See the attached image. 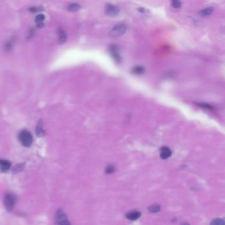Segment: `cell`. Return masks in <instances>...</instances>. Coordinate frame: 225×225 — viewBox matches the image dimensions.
<instances>
[{
	"label": "cell",
	"instance_id": "6da1fadb",
	"mask_svg": "<svg viewBox=\"0 0 225 225\" xmlns=\"http://www.w3.org/2000/svg\"><path fill=\"white\" fill-rule=\"evenodd\" d=\"M19 140L24 147H29L33 144V138L29 131L23 130L19 134Z\"/></svg>",
	"mask_w": 225,
	"mask_h": 225
},
{
	"label": "cell",
	"instance_id": "7a4b0ae2",
	"mask_svg": "<svg viewBox=\"0 0 225 225\" xmlns=\"http://www.w3.org/2000/svg\"><path fill=\"white\" fill-rule=\"evenodd\" d=\"M126 31V26L123 23H119L115 25L109 31V35L112 37L117 38L122 37Z\"/></svg>",
	"mask_w": 225,
	"mask_h": 225
},
{
	"label": "cell",
	"instance_id": "3957f363",
	"mask_svg": "<svg viewBox=\"0 0 225 225\" xmlns=\"http://www.w3.org/2000/svg\"><path fill=\"white\" fill-rule=\"evenodd\" d=\"M55 225H71L65 212L62 209L57 211L55 216Z\"/></svg>",
	"mask_w": 225,
	"mask_h": 225
},
{
	"label": "cell",
	"instance_id": "277c9868",
	"mask_svg": "<svg viewBox=\"0 0 225 225\" xmlns=\"http://www.w3.org/2000/svg\"><path fill=\"white\" fill-rule=\"evenodd\" d=\"M16 203V196L13 193H8L4 198V205L8 211H11L13 209Z\"/></svg>",
	"mask_w": 225,
	"mask_h": 225
},
{
	"label": "cell",
	"instance_id": "5b68a950",
	"mask_svg": "<svg viewBox=\"0 0 225 225\" xmlns=\"http://www.w3.org/2000/svg\"><path fill=\"white\" fill-rule=\"evenodd\" d=\"M120 12V9L118 7H116L112 4H108L106 7V13L108 15L111 16V17H114L116 16Z\"/></svg>",
	"mask_w": 225,
	"mask_h": 225
},
{
	"label": "cell",
	"instance_id": "8992f818",
	"mask_svg": "<svg viewBox=\"0 0 225 225\" xmlns=\"http://www.w3.org/2000/svg\"><path fill=\"white\" fill-rule=\"evenodd\" d=\"M110 52L111 55L112 56V58H114L115 61L117 63H120V62H121V59H122L121 56H120L118 48L116 47L115 45L110 47Z\"/></svg>",
	"mask_w": 225,
	"mask_h": 225
},
{
	"label": "cell",
	"instance_id": "52a82bcc",
	"mask_svg": "<svg viewBox=\"0 0 225 225\" xmlns=\"http://www.w3.org/2000/svg\"><path fill=\"white\" fill-rule=\"evenodd\" d=\"M172 155V151L168 147H162L160 148V156L162 159H166L169 158Z\"/></svg>",
	"mask_w": 225,
	"mask_h": 225
},
{
	"label": "cell",
	"instance_id": "ba28073f",
	"mask_svg": "<svg viewBox=\"0 0 225 225\" xmlns=\"http://www.w3.org/2000/svg\"><path fill=\"white\" fill-rule=\"evenodd\" d=\"M11 166V164L9 160L0 159V172H5L9 170Z\"/></svg>",
	"mask_w": 225,
	"mask_h": 225
},
{
	"label": "cell",
	"instance_id": "9c48e42d",
	"mask_svg": "<svg viewBox=\"0 0 225 225\" xmlns=\"http://www.w3.org/2000/svg\"><path fill=\"white\" fill-rule=\"evenodd\" d=\"M58 42L59 44H64L67 41V35L65 30H64L62 28L60 27L58 29Z\"/></svg>",
	"mask_w": 225,
	"mask_h": 225
},
{
	"label": "cell",
	"instance_id": "30bf717a",
	"mask_svg": "<svg viewBox=\"0 0 225 225\" xmlns=\"http://www.w3.org/2000/svg\"><path fill=\"white\" fill-rule=\"evenodd\" d=\"M36 134L39 138H41L45 135V131L43 129V123L42 120H40L38 122L37 127H36Z\"/></svg>",
	"mask_w": 225,
	"mask_h": 225
},
{
	"label": "cell",
	"instance_id": "8fae6325",
	"mask_svg": "<svg viewBox=\"0 0 225 225\" xmlns=\"http://www.w3.org/2000/svg\"><path fill=\"white\" fill-rule=\"evenodd\" d=\"M141 215V212L139 211H132L130 212H128L126 215V217L127 219L131 220H135L138 219Z\"/></svg>",
	"mask_w": 225,
	"mask_h": 225
},
{
	"label": "cell",
	"instance_id": "7c38bea8",
	"mask_svg": "<svg viewBox=\"0 0 225 225\" xmlns=\"http://www.w3.org/2000/svg\"><path fill=\"white\" fill-rule=\"evenodd\" d=\"M45 20V15L42 14L38 15L35 18V23L38 28H42L44 27V21Z\"/></svg>",
	"mask_w": 225,
	"mask_h": 225
},
{
	"label": "cell",
	"instance_id": "4fadbf2b",
	"mask_svg": "<svg viewBox=\"0 0 225 225\" xmlns=\"http://www.w3.org/2000/svg\"><path fill=\"white\" fill-rule=\"evenodd\" d=\"M214 9L212 7H207L201 11L199 12V14L202 16H208L210 15L212 12H213Z\"/></svg>",
	"mask_w": 225,
	"mask_h": 225
},
{
	"label": "cell",
	"instance_id": "5bb4252c",
	"mask_svg": "<svg viewBox=\"0 0 225 225\" xmlns=\"http://www.w3.org/2000/svg\"><path fill=\"white\" fill-rule=\"evenodd\" d=\"M80 8H81V6H80L79 4L74 3L70 4V5L68 6L67 9L69 10L70 11L74 12V11H77L80 9Z\"/></svg>",
	"mask_w": 225,
	"mask_h": 225
},
{
	"label": "cell",
	"instance_id": "9a60e30c",
	"mask_svg": "<svg viewBox=\"0 0 225 225\" xmlns=\"http://www.w3.org/2000/svg\"><path fill=\"white\" fill-rule=\"evenodd\" d=\"M144 71H145L144 68L141 66H136L132 70V73L136 75L143 74L144 73Z\"/></svg>",
	"mask_w": 225,
	"mask_h": 225
},
{
	"label": "cell",
	"instance_id": "2e32d148",
	"mask_svg": "<svg viewBox=\"0 0 225 225\" xmlns=\"http://www.w3.org/2000/svg\"><path fill=\"white\" fill-rule=\"evenodd\" d=\"M148 210L151 212H157L160 210V206L158 204L152 205L148 208Z\"/></svg>",
	"mask_w": 225,
	"mask_h": 225
},
{
	"label": "cell",
	"instance_id": "e0dca14e",
	"mask_svg": "<svg viewBox=\"0 0 225 225\" xmlns=\"http://www.w3.org/2000/svg\"><path fill=\"white\" fill-rule=\"evenodd\" d=\"M210 225H225V222L221 219H215L211 222Z\"/></svg>",
	"mask_w": 225,
	"mask_h": 225
},
{
	"label": "cell",
	"instance_id": "ac0fdd59",
	"mask_svg": "<svg viewBox=\"0 0 225 225\" xmlns=\"http://www.w3.org/2000/svg\"><path fill=\"white\" fill-rule=\"evenodd\" d=\"M114 171H115L114 166L112 165V164H109V165H108L106 166L105 172H106V174H110L113 173V172H114Z\"/></svg>",
	"mask_w": 225,
	"mask_h": 225
},
{
	"label": "cell",
	"instance_id": "d6986e66",
	"mask_svg": "<svg viewBox=\"0 0 225 225\" xmlns=\"http://www.w3.org/2000/svg\"><path fill=\"white\" fill-rule=\"evenodd\" d=\"M23 168H24V164H17V165H16L13 168V172H21L23 169Z\"/></svg>",
	"mask_w": 225,
	"mask_h": 225
},
{
	"label": "cell",
	"instance_id": "ffe728a7",
	"mask_svg": "<svg viewBox=\"0 0 225 225\" xmlns=\"http://www.w3.org/2000/svg\"><path fill=\"white\" fill-rule=\"evenodd\" d=\"M171 5L174 8L177 9V8H179L181 7V5H182V3H181L180 1H178V0H176V1H172L171 2Z\"/></svg>",
	"mask_w": 225,
	"mask_h": 225
},
{
	"label": "cell",
	"instance_id": "44dd1931",
	"mask_svg": "<svg viewBox=\"0 0 225 225\" xmlns=\"http://www.w3.org/2000/svg\"><path fill=\"white\" fill-rule=\"evenodd\" d=\"M199 106H202V107H203V108H207V109L212 110V108L210 105H209V104H206L202 103V104H199Z\"/></svg>",
	"mask_w": 225,
	"mask_h": 225
},
{
	"label": "cell",
	"instance_id": "7402d4cb",
	"mask_svg": "<svg viewBox=\"0 0 225 225\" xmlns=\"http://www.w3.org/2000/svg\"><path fill=\"white\" fill-rule=\"evenodd\" d=\"M29 10H30V12H33V13H35V12H37V11H41V10L39 9V8L35 7H30V9H29Z\"/></svg>",
	"mask_w": 225,
	"mask_h": 225
},
{
	"label": "cell",
	"instance_id": "603a6c76",
	"mask_svg": "<svg viewBox=\"0 0 225 225\" xmlns=\"http://www.w3.org/2000/svg\"><path fill=\"white\" fill-rule=\"evenodd\" d=\"M139 10H141V11H140V12H142V13H144V12H145L143 8H140V9H139Z\"/></svg>",
	"mask_w": 225,
	"mask_h": 225
},
{
	"label": "cell",
	"instance_id": "cb8c5ba5",
	"mask_svg": "<svg viewBox=\"0 0 225 225\" xmlns=\"http://www.w3.org/2000/svg\"><path fill=\"white\" fill-rule=\"evenodd\" d=\"M182 225H190V224L188 223H183Z\"/></svg>",
	"mask_w": 225,
	"mask_h": 225
}]
</instances>
